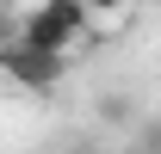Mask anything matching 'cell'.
<instances>
[{"instance_id": "6da1fadb", "label": "cell", "mask_w": 161, "mask_h": 154, "mask_svg": "<svg viewBox=\"0 0 161 154\" xmlns=\"http://www.w3.org/2000/svg\"><path fill=\"white\" fill-rule=\"evenodd\" d=\"M93 6L87 0H31L19 13V37L43 43V49H62V56H75L80 43H87V31H93Z\"/></svg>"}, {"instance_id": "7a4b0ae2", "label": "cell", "mask_w": 161, "mask_h": 154, "mask_svg": "<svg viewBox=\"0 0 161 154\" xmlns=\"http://www.w3.org/2000/svg\"><path fill=\"white\" fill-rule=\"evenodd\" d=\"M6 74L19 80L25 93H50V86H62V74H68V56L62 49H43V43H31V37H19L13 31V43H6Z\"/></svg>"}, {"instance_id": "3957f363", "label": "cell", "mask_w": 161, "mask_h": 154, "mask_svg": "<svg viewBox=\"0 0 161 154\" xmlns=\"http://www.w3.org/2000/svg\"><path fill=\"white\" fill-rule=\"evenodd\" d=\"M87 6H93V19H118V13L130 6V0H87Z\"/></svg>"}, {"instance_id": "277c9868", "label": "cell", "mask_w": 161, "mask_h": 154, "mask_svg": "<svg viewBox=\"0 0 161 154\" xmlns=\"http://www.w3.org/2000/svg\"><path fill=\"white\" fill-rule=\"evenodd\" d=\"M105 117H112V123H124V117H130V99H118V93H112V99H105Z\"/></svg>"}]
</instances>
